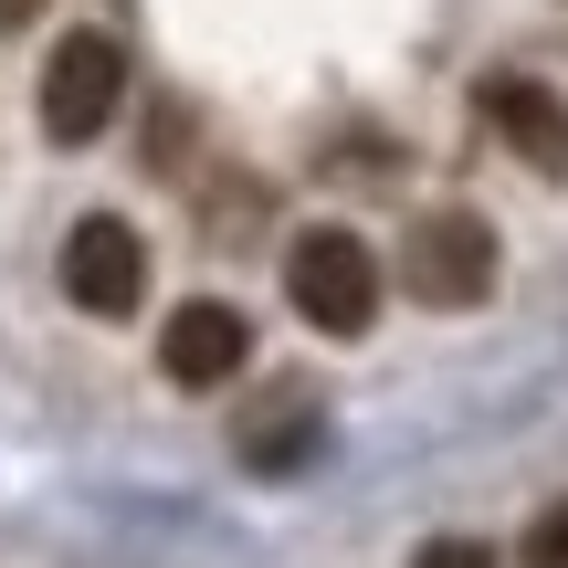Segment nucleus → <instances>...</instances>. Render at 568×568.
I'll return each instance as SVG.
<instances>
[{
	"label": "nucleus",
	"mask_w": 568,
	"mask_h": 568,
	"mask_svg": "<svg viewBox=\"0 0 568 568\" xmlns=\"http://www.w3.org/2000/svg\"><path fill=\"white\" fill-rule=\"evenodd\" d=\"M400 274H410L422 305H485L495 295V222L485 211H432V222L410 232Z\"/></svg>",
	"instance_id": "obj_3"
},
{
	"label": "nucleus",
	"mask_w": 568,
	"mask_h": 568,
	"mask_svg": "<svg viewBox=\"0 0 568 568\" xmlns=\"http://www.w3.org/2000/svg\"><path fill=\"white\" fill-rule=\"evenodd\" d=\"M243 358H253V326H243V305H222V295L180 305V316L159 326V368H169L180 389H222V379H243Z\"/></svg>",
	"instance_id": "obj_5"
},
{
	"label": "nucleus",
	"mask_w": 568,
	"mask_h": 568,
	"mask_svg": "<svg viewBox=\"0 0 568 568\" xmlns=\"http://www.w3.org/2000/svg\"><path fill=\"white\" fill-rule=\"evenodd\" d=\"M516 568H568V495H558V506H548V516L527 527V548H516Z\"/></svg>",
	"instance_id": "obj_7"
},
{
	"label": "nucleus",
	"mask_w": 568,
	"mask_h": 568,
	"mask_svg": "<svg viewBox=\"0 0 568 568\" xmlns=\"http://www.w3.org/2000/svg\"><path fill=\"white\" fill-rule=\"evenodd\" d=\"M126 105V42L116 32H63L42 63V138L53 148H95Z\"/></svg>",
	"instance_id": "obj_2"
},
{
	"label": "nucleus",
	"mask_w": 568,
	"mask_h": 568,
	"mask_svg": "<svg viewBox=\"0 0 568 568\" xmlns=\"http://www.w3.org/2000/svg\"><path fill=\"white\" fill-rule=\"evenodd\" d=\"M63 295H74L84 316H138L148 305V243L116 211H84V222L63 232Z\"/></svg>",
	"instance_id": "obj_4"
},
{
	"label": "nucleus",
	"mask_w": 568,
	"mask_h": 568,
	"mask_svg": "<svg viewBox=\"0 0 568 568\" xmlns=\"http://www.w3.org/2000/svg\"><path fill=\"white\" fill-rule=\"evenodd\" d=\"M42 11V0H0V32H21V21H32Z\"/></svg>",
	"instance_id": "obj_9"
},
{
	"label": "nucleus",
	"mask_w": 568,
	"mask_h": 568,
	"mask_svg": "<svg viewBox=\"0 0 568 568\" xmlns=\"http://www.w3.org/2000/svg\"><path fill=\"white\" fill-rule=\"evenodd\" d=\"M485 126L537 169V180H558V169H568V105L537 74H485Z\"/></svg>",
	"instance_id": "obj_6"
},
{
	"label": "nucleus",
	"mask_w": 568,
	"mask_h": 568,
	"mask_svg": "<svg viewBox=\"0 0 568 568\" xmlns=\"http://www.w3.org/2000/svg\"><path fill=\"white\" fill-rule=\"evenodd\" d=\"M410 568H495V548H485V537H432Z\"/></svg>",
	"instance_id": "obj_8"
},
{
	"label": "nucleus",
	"mask_w": 568,
	"mask_h": 568,
	"mask_svg": "<svg viewBox=\"0 0 568 568\" xmlns=\"http://www.w3.org/2000/svg\"><path fill=\"white\" fill-rule=\"evenodd\" d=\"M284 305H295L316 337H368L379 326V253L347 222H305L284 243Z\"/></svg>",
	"instance_id": "obj_1"
}]
</instances>
